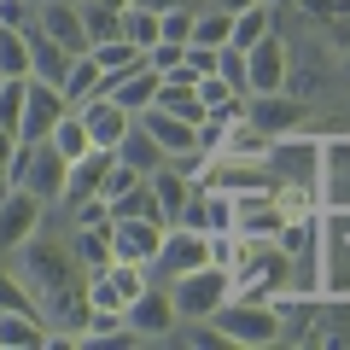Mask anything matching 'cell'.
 I'll return each instance as SVG.
<instances>
[{
    "label": "cell",
    "mask_w": 350,
    "mask_h": 350,
    "mask_svg": "<svg viewBox=\"0 0 350 350\" xmlns=\"http://www.w3.org/2000/svg\"><path fill=\"white\" fill-rule=\"evenodd\" d=\"M0 76H29V36L0 29Z\"/></svg>",
    "instance_id": "e575fe53"
},
{
    "label": "cell",
    "mask_w": 350,
    "mask_h": 350,
    "mask_svg": "<svg viewBox=\"0 0 350 350\" xmlns=\"http://www.w3.org/2000/svg\"><path fill=\"white\" fill-rule=\"evenodd\" d=\"M234 228L245 239H280L286 211H280L275 193H234Z\"/></svg>",
    "instance_id": "5bb4252c"
},
{
    "label": "cell",
    "mask_w": 350,
    "mask_h": 350,
    "mask_svg": "<svg viewBox=\"0 0 350 350\" xmlns=\"http://www.w3.org/2000/svg\"><path fill=\"white\" fill-rule=\"evenodd\" d=\"M170 298L181 310V321H211L228 298H234V275L222 262H204V269H187V275L170 280Z\"/></svg>",
    "instance_id": "3957f363"
},
{
    "label": "cell",
    "mask_w": 350,
    "mask_h": 350,
    "mask_svg": "<svg viewBox=\"0 0 350 350\" xmlns=\"http://www.w3.org/2000/svg\"><path fill=\"white\" fill-rule=\"evenodd\" d=\"M269 6H275V18H280V12H286V6H298V0H269Z\"/></svg>",
    "instance_id": "c3c4849f"
},
{
    "label": "cell",
    "mask_w": 350,
    "mask_h": 350,
    "mask_svg": "<svg viewBox=\"0 0 350 350\" xmlns=\"http://www.w3.org/2000/svg\"><path fill=\"white\" fill-rule=\"evenodd\" d=\"M211 327L228 338V345H275V338H286V315H280L275 298H228L222 310L211 315Z\"/></svg>",
    "instance_id": "7a4b0ae2"
},
{
    "label": "cell",
    "mask_w": 350,
    "mask_h": 350,
    "mask_svg": "<svg viewBox=\"0 0 350 350\" xmlns=\"http://www.w3.org/2000/svg\"><path fill=\"white\" fill-rule=\"evenodd\" d=\"M100 82H105L100 59H94V53H76V59H70V76H64V100H70V105H88L94 94H100Z\"/></svg>",
    "instance_id": "83f0119b"
},
{
    "label": "cell",
    "mask_w": 350,
    "mask_h": 350,
    "mask_svg": "<svg viewBox=\"0 0 350 350\" xmlns=\"http://www.w3.org/2000/svg\"><path fill=\"white\" fill-rule=\"evenodd\" d=\"M222 152H228V158H269V135H262L251 117H239V123H228ZM222 152H216V158H222Z\"/></svg>",
    "instance_id": "4dcf8cb0"
},
{
    "label": "cell",
    "mask_w": 350,
    "mask_h": 350,
    "mask_svg": "<svg viewBox=\"0 0 350 350\" xmlns=\"http://www.w3.org/2000/svg\"><path fill=\"white\" fill-rule=\"evenodd\" d=\"M70 111V100H64V88L41 82V76H29V100H24V123H18V140H47L53 129H59V117Z\"/></svg>",
    "instance_id": "30bf717a"
},
{
    "label": "cell",
    "mask_w": 350,
    "mask_h": 350,
    "mask_svg": "<svg viewBox=\"0 0 350 350\" xmlns=\"http://www.w3.org/2000/svg\"><path fill=\"white\" fill-rule=\"evenodd\" d=\"M76 111H82V123H88V135H94V146H111V152H117V140L135 129V111H123L111 94H94V100L76 105Z\"/></svg>",
    "instance_id": "d6986e66"
},
{
    "label": "cell",
    "mask_w": 350,
    "mask_h": 350,
    "mask_svg": "<svg viewBox=\"0 0 350 350\" xmlns=\"http://www.w3.org/2000/svg\"><path fill=\"white\" fill-rule=\"evenodd\" d=\"M117 158H123V163H135V170H140V175H158V170H163V163H170V152H163V146H158V140H152V135H146V129H140V123H135V129H129V135H123V140H117Z\"/></svg>",
    "instance_id": "cb8c5ba5"
},
{
    "label": "cell",
    "mask_w": 350,
    "mask_h": 350,
    "mask_svg": "<svg viewBox=\"0 0 350 350\" xmlns=\"http://www.w3.org/2000/svg\"><path fill=\"white\" fill-rule=\"evenodd\" d=\"M140 6H152V12H175V6H193V12H199L204 0H140Z\"/></svg>",
    "instance_id": "bcb514c9"
},
{
    "label": "cell",
    "mask_w": 350,
    "mask_h": 350,
    "mask_svg": "<svg viewBox=\"0 0 350 350\" xmlns=\"http://www.w3.org/2000/svg\"><path fill=\"white\" fill-rule=\"evenodd\" d=\"M76 6H82L88 36H94V41H111V36H123V12L135 6V0H76Z\"/></svg>",
    "instance_id": "484cf974"
},
{
    "label": "cell",
    "mask_w": 350,
    "mask_h": 350,
    "mask_svg": "<svg viewBox=\"0 0 350 350\" xmlns=\"http://www.w3.org/2000/svg\"><path fill=\"white\" fill-rule=\"evenodd\" d=\"M152 187H158V211H163V222L175 228V216L187 211V199H193V187H199V181H187L175 163H163V170L152 175Z\"/></svg>",
    "instance_id": "d4e9b609"
},
{
    "label": "cell",
    "mask_w": 350,
    "mask_h": 350,
    "mask_svg": "<svg viewBox=\"0 0 350 350\" xmlns=\"http://www.w3.org/2000/svg\"><path fill=\"white\" fill-rule=\"evenodd\" d=\"M321 211H350V135L321 140Z\"/></svg>",
    "instance_id": "4fadbf2b"
},
{
    "label": "cell",
    "mask_w": 350,
    "mask_h": 350,
    "mask_svg": "<svg viewBox=\"0 0 350 350\" xmlns=\"http://www.w3.org/2000/svg\"><path fill=\"white\" fill-rule=\"evenodd\" d=\"M70 251L82 257V269H88V275L111 269V262H117V245H111V222H105V228H76V234H70Z\"/></svg>",
    "instance_id": "603a6c76"
},
{
    "label": "cell",
    "mask_w": 350,
    "mask_h": 350,
    "mask_svg": "<svg viewBox=\"0 0 350 350\" xmlns=\"http://www.w3.org/2000/svg\"><path fill=\"white\" fill-rule=\"evenodd\" d=\"M292 292V257L280 239H245L239 234V262H234V298H280Z\"/></svg>",
    "instance_id": "6da1fadb"
},
{
    "label": "cell",
    "mask_w": 350,
    "mask_h": 350,
    "mask_svg": "<svg viewBox=\"0 0 350 350\" xmlns=\"http://www.w3.org/2000/svg\"><path fill=\"white\" fill-rule=\"evenodd\" d=\"M321 292L327 298H350V234L321 211Z\"/></svg>",
    "instance_id": "7c38bea8"
},
{
    "label": "cell",
    "mask_w": 350,
    "mask_h": 350,
    "mask_svg": "<svg viewBox=\"0 0 350 350\" xmlns=\"http://www.w3.org/2000/svg\"><path fill=\"white\" fill-rule=\"evenodd\" d=\"M222 140H228V123H222V117H204V123H199V152H204V158H216Z\"/></svg>",
    "instance_id": "ee69618b"
},
{
    "label": "cell",
    "mask_w": 350,
    "mask_h": 350,
    "mask_svg": "<svg viewBox=\"0 0 350 350\" xmlns=\"http://www.w3.org/2000/svg\"><path fill=\"white\" fill-rule=\"evenodd\" d=\"M327 36H333V47H338V53H350V12H345V18H333V24H327Z\"/></svg>",
    "instance_id": "f6af8a7d"
},
{
    "label": "cell",
    "mask_w": 350,
    "mask_h": 350,
    "mask_svg": "<svg viewBox=\"0 0 350 350\" xmlns=\"http://www.w3.org/2000/svg\"><path fill=\"white\" fill-rule=\"evenodd\" d=\"M163 234L170 228L158 222V216H111V245H117V257H129V262H158V251H163Z\"/></svg>",
    "instance_id": "ba28073f"
},
{
    "label": "cell",
    "mask_w": 350,
    "mask_h": 350,
    "mask_svg": "<svg viewBox=\"0 0 350 350\" xmlns=\"http://www.w3.org/2000/svg\"><path fill=\"white\" fill-rule=\"evenodd\" d=\"M193 41H199V47H228V41H234V12H222L216 0H204L199 18H193Z\"/></svg>",
    "instance_id": "f1b7e54d"
},
{
    "label": "cell",
    "mask_w": 350,
    "mask_h": 350,
    "mask_svg": "<svg viewBox=\"0 0 350 350\" xmlns=\"http://www.w3.org/2000/svg\"><path fill=\"white\" fill-rule=\"evenodd\" d=\"M216 70H222L239 94H251V59H245V47H234V41H228V47H216Z\"/></svg>",
    "instance_id": "74e56055"
},
{
    "label": "cell",
    "mask_w": 350,
    "mask_h": 350,
    "mask_svg": "<svg viewBox=\"0 0 350 350\" xmlns=\"http://www.w3.org/2000/svg\"><path fill=\"white\" fill-rule=\"evenodd\" d=\"M24 100H29V76H6L0 82V129L24 123Z\"/></svg>",
    "instance_id": "d590c367"
},
{
    "label": "cell",
    "mask_w": 350,
    "mask_h": 350,
    "mask_svg": "<svg viewBox=\"0 0 350 350\" xmlns=\"http://www.w3.org/2000/svg\"><path fill=\"white\" fill-rule=\"evenodd\" d=\"M6 310H41V304H36V292H29V280L0 262V315Z\"/></svg>",
    "instance_id": "8d00e7d4"
},
{
    "label": "cell",
    "mask_w": 350,
    "mask_h": 350,
    "mask_svg": "<svg viewBox=\"0 0 350 350\" xmlns=\"http://www.w3.org/2000/svg\"><path fill=\"white\" fill-rule=\"evenodd\" d=\"M0 82H6V76H0Z\"/></svg>",
    "instance_id": "f907efd6"
},
{
    "label": "cell",
    "mask_w": 350,
    "mask_h": 350,
    "mask_svg": "<svg viewBox=\"0 0 350 350\" xmlns=\"http://www.w3.org/2000/svg\"><path fill=\"white\" fill-rule=\"evenodd\" d=\"M204 262H211V234H199V228H181V222H175L170 234H163V251H158V262H152V275H163V286H170L175 275L204 269Z\"/></svg>",
    "instance_id": "52a82bcc"
},
{
    "label": "cell",
    "mask_w": 350,
    "mask_h": 350,
    "mask_svg": "<svg viewBox=\"0 0 350 350\" xmlns=\"http://www.w3.org/2000/svg\"><path fill=\"white\" fill-rule=\"evenodd\" d=\"M181 228H199V234H228L234 228V193H222V187H193V199H187V211L175 216Z\"/></svg>",
    "instance_id": "2e32d148"
},
{
    "label": "cell",
    "mask_w": 350,
    "mask_h": 350,
    "mask_svg": "<svg viewBox=\"0 0 350 350\" xmlns=\"http://www.w3.org/2000/svg\"><path fill=\"white\" fill-rule=\"evenodd\" d=\"M111 199H105V193H100V199H82V204H76V211H70V222L76 228H105V222H111Z\"/></svg>",
    "instance_id": "f35d334b"
},
{
    "label": "cell",
    "mask_w": 350,
    "mask_h": 350,
    "mask_svg": "<svg viewBox=\"0 0 350 350\" xmlns=\"http://www.w3.org/2000/svg\"><path fill=\"white\" fill-rule=\"evenodd\" d=\"M135 123L146 129L152 140H158L163 152H193L199 146V123H187V117H175V111H163V105H146V111H135Z\"/></svg>",
    "instance_id": "ffe728a7"
},
{
    "label": "cell",
    "mask_w": 350,
    "mask_h": 350,
    "mask_svg": "<svg viewBox=\"0 0 350 350\" xmlns=\"http://www.w3.org/2000/svg\"><path fill=\"white\" fill-rule=\"evenodd\" d=\"M245 59H251V94H280V88H286L292 53H286V41H280L275 29H269L257 47H245Z\"/></svg>",
    "instance_id": "9a60e30c"
},
{
    "label": "cell",
    "mask_w": 350,
    "mask_h": 350,
    "mask_svg": "<svg viewBox=\"0 0 350 350\" xmlns=\"http://www.w3.org/2000/svg\"><path fill=\"white\" fill-rule=\"evenodd\" d=\"M64 181H70V158H64L53 140H18V170H12V187H29L36 199L59 204L64 199Z\"/></svg>",
    "instance_id": "277c9868"
},
{
    "label": "cell",
    "mask_w": 350,
    "mask_h": 350,
    "mask_svg": "<svg viewBox=\"0 0 350 350\" xmlns=\"http://www.w3.org/2000/svg\"><path fill=\"white\" fill-rule=\"evenodd\" d=\"M41 216H47V199H36L29 187H6L0 193V257H12L24 239H36Z\"/></svg>",
    "instance_id": "5b68a950"
},
{
    "label": "cell",
    "mask_w": 350,
    "mask_h": 350,
    "mask_svg": "<svg viewBox=\"0 0 350 350\" xmlns=\"http://www.w3.org/2000/svg\"><path fill=\"white\" fill-rule=\"evenodd\" d=\"M70 59L76 53H64L53 36H29V76H41V82H53V88H64V76H70Z\"/></svg>",
    "instance_id": "7402d4cb"
},
{
    "label": "cell",
    "mask_w": 350,
    "mask_h": 350,
    "mask_svg": "<svg viewBox=\"0 0 350 350\" xmlns=\"http://www.w3.org/2000/svg\"><path fill=\"white\" fill-rule=\"evenodd\" d=\"M129 327H135L140 338H170L175 327H181V310H175V298H170V286H158V280H152L146 292H140L135 304H129Z\"/></svg>",
    "instance_id": "8fae6325"
},
{
    "label": "cell",
    "mask_w": 350,
    "mask_h": 350,
    "mask_svg": "<svg viewBox=\"0 0 350 350\" xmlns=\"http://www.w3.org/2000/svg\"><path fill=\"white\" fill-rule=\"evenodd\" d=\"M158 88H163V76L152 70V64H140V70H129V76H105L100 94H111L123 111H146V105L158 100Z\"/></svg>",
    "instance_id": "44dd1931"
},
{
    "label": "cell",
    "mask_w": 350,
    "mask_h": 350,
    "mask_svg": "<svg viewBox=\"0 0 350 350\" xmlns=\"http://www.w3.org/2000/svg\"><path fill=\"white\" fill-rule=\"evenodd\" d=\"M47 140H53V146H59V152H64L70 163L82 158V152H94V135H88V123H82V111H76V105H70V111L59 117V129H53Z\"/></svg>",
    "instance_id": "1f68e13d"
},
{
    "label": "cell",
    "mask_w": 350,
    "mask_h": 350,
    "mask_svg": "<svg viewBox=\"0 0 350 350\" xmlns=\"http://www.w3.org/2000/svg\"><path fill=\"white\" fill-rule=\"evenodd\" d=\"M222 12H245V6H262V0H216Z\"/></svg>",
    "instance_id": "7dc6e473"
},
{
    "label": "cell",
    "mask_w": 350,
    "mask_h": 350,
    "mask_svg": "<svg viewBox=\"0 0 350 350\" xmlns=\"http://www.w3.org/2000/svg\"><path fill=\"white\" fill-rule=\"evenodd\" d=\"M338 59H345V82H350V53H338Z\"/></svg>",
    "instance_id": "681fc988"
},
{
    "label": "cell",
    "mask_w": 350,
    "mask_h": 350,
    "mask_svg": "<svg viewBox=\"0 0 350 350\" xmlns=\"http://www.w3.org/2000/svg\"><path fill=\"white\" fill-rule=\"evenodd\" d=\"M41 36H53L64 53H88V47H94V36H88L76 0H41Z\"/></svg>",
    "instance_id": "ac0fdd59"
},
{
    "label": "cell",
    "mask_w": 350,
    "mask_h": 350,
    "mask_svg": "<svg viewBox=\"0 0 350 350\" xmlns=\"http://www.w3.org/2000/svg\"><path fill=\"white\" fill-rule=\"evenodd\" d=\"M245 117H251L269 140H280V135H298L310 111H304L298 94H286V88H280V94H251V100H245Z\"/></svg>",
    "instance_id": "9c48e42d"
},
{
    "label": "cell",
    "mask_w": 350,
    "mask_h": 350,
    "mask_svg": "<svg viewBox=\"0 0 350 350\" xmlns=\"http://www.w3.org/2000/svg\"><path fill=\"white\" fill-rule=\"evenodd\" d=\"M269 170L280 181H304V187H321V140L315 135H280L269 140Z\"/></svg>",
    "instance_id": "8992f818"
},
{
    "label": "cell",
    "mask_w": 350,
    "mask_h": 350,
    "mask_svg": "<svg viewBox=\"0 0 350 350\" xmlns=\"http://www.w3.org/2000/svg\"><path fill=\"white\" fill-rule=\"evenodd\" d=\"M269 29H275V6L269 0L262 6H245V12H234V47H257Z\"/></svg>",
    "instance_id": "836d02e7"
},
{
    "label": "cell",
    "mask_w": 350,
    "mask_h": 350,
    "mask_svg": "<svg viewBox=\"0 0 350 350\" xmlns=\"http://www.w3.org/2000/svg\"><path fill=\"white\" fill-rule=\"evenodd\" d=\"M211 262H222L228 275H234V262H239V228H228V234H211Z\"/></svg>",
    "instance_id": "60d3db41"
},
{
    "label": "cell",
    "mask_w": 350,
    "mask_h": 350,
    "mask_svg": "<svg viewBox=\"0 0 350 350\" xmlns=\"http://www.w3.org/2000/svg\"><path fill=\"white\" fill-rule=\"evenodd\" d=\"M88 53H94V59H100V70H105V76H129V70H140V64H146V53H140L135 41H129V36H111V41H94V47H88Z\"/></svg>",
    "instance_id": "4316f807"
},
{
    "label": "cell",
    "mask_w": 350,
    "mask_h": 350,
    "mask_svg": "<svg viewBox=\"0 0 350 350\" xmlns=\"http://www.w3.org/2000/svg\"><path fill=\"white\" fill-rule=\"evenodd\" d=\"M193 6H175V12H163V41H193Z\"/></svg>",
    "instance_id": "b9f144b4"
},
{
    "label": "cell",
    "mask_w": 350,
    "mask_h": 350,
    "mask_svg": "<svg viewBox=\"0 0 350 350\" xmlns=\"http://www.w3.org/2000/svg\"><path fill=\"white\" fill-rule=\"evenodd\" d=\"M123 36L135 41L140 53H152L163 41V12H152V6H140V0H135V6L123 12Z\"/></svg>",
    "instance_id": "f546056e"
},
{
    "label": "cell",
    "mask_w": 350,
    "mask_h": 350,
    "mask_svg": "<svg viewBox=\"0 0 350 350\" xmlns=\"http://www.w3.org/2000/svg\"><path fill=\"white\" fill-rule=\"evenodd\" d=\"M181 59H187V41H158V47L146 53V64H152L158 76H170V70H175Z\"/></svg>",
    "instance_id": "ab89813d"
},
{
    "label": "cell",
    "mask_w": 350,
    "mask_h": 350,
    "mask_svg": "<svg viewBox=\"0 0 350 350\" xmlns=\"http://www.w3.org/2000/svg\"><path fill=\"white\" fill-rule=\"evenodd\" d=\"M111 163H117V152L111 146H94V152H82V158L70 163V181H64V199L59 204H82V199H100L105 193V175H111Z\"/></svg>",
    "instance_id": "e0dca14e"
},
{
    "label": "cell",
    "mask_w": 350,
    "mask_h": 350,
    "mask_svg": "<svg viewBox=\"0 0 350 350\" xmlns=\"http://www.w3.org/2000/svg\"><path fill=\"white\" fill-rule=\"evenodd\" d=\"M12 170H18V129H0V193L12 187Z\"/></svg>",
    "instance_id": "7bdbcfd3"
},
{
    "label": "cell",
    "mask_w": 350,
    "mask_h": 350,
    "mask_svg": "<svg viewBox=\"0 0 350 350\" xmlns=\"http://www.w3.org/2000/svg\"><path fill=\"white\" fill-rule=\"evenodd\" d=\"M152 105H163V111H175V117H187V123H204V100H199V88H181V82H163L158 88V100Z\"/></svg>",
    "instance_id": "d6a6232c"
}]
</instances>
